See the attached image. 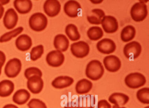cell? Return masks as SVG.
I'll use <instances>...</instances> for the list:
<instances>
[{"label":"cell","instance_id":"cell-1","mask_svg":"<svg viewBox=\"0 0 149 108\" xmlns=\"http://www.w3.org/2000/svg\"><path fill=\"white\" fill-rule=\"evenodd\" d=\"M104 72V68L102 63L96 59L91 61L87 64L85 70V74L87 77L93 81L100 79Z\"/></svg>","mask_w":149,"mask_h":108},{"label":"cell","instance_id":"cell-2","mask_svg":"<svg viewBox=\"0 0 149 108\" xmlns=\"http://www.w3.org/2000/svg\"><path fill=\"white\" fill-rule=\"evenodd\" d=\"M47 18L42 13H36L29 18V27L35 31H44L47 28Z\"/></svg>","mask_w":149,"mask_h":108},{"label":"cell","instance_id":"cell-3","mask_svg":"<svg viewBox=\"0 0 149 108\" xmlns=\"http://www.w3.org/2000/svg\"><path fill=\"white\" fill-rule=\"evenodd\" d=\"M146 80L145 77L139 72H133L128 74L125 79V85L132 89H138L145 85Z\"/></svg>","mask_w":149,"mask_h":108},{"label":"cell","instance_id":"cell-4","mask_svg":"<svg viewBox=\"0 0 149 108\" xmlns=\"http://www.w3.org/2000/svg\"><path fill=\"white\" fill-rule=\"evenodd\" d=\"M148 14L147 5L143 2H137L134 4L130 10V15L133 21L141 22L146 18Z\"/></svg>","mask_w":149,"mask_h":108},{"label":"cell","instance_id":"cell-5","mask_svg":"<svg viewBox=\"0 0 149 108\" xmlns=\"http://www.w3.org/2000/svg\"><path fill=\"white\" fill-rule=\"evenodd\" d=\"M22 67L21 61L19 59L14 58L9 60L6 64L5 73L8 77H16L20 72Z\"/></svg>","mask_w":149,"mask_h":108},{"label":"cell","instance_id":"cell-6","mask_svg":"<svg viewBox=\"0 0 149 108\" xmlns=\"http://www.w3.org/2000/svg\"><path fill=\"white\" fill-rule=\"evenodd\" d=\"M142 52V46L139 42L132 41L126 44L123 48V53L125 57L130 60L137 58Z\"/></svg>","mask_w":149,"mask_h":108},{"label":"cell","instance_id":"cell-7","mask_svg":"<svg viewBox=\"0 0 149 108\" xmlns=\"http://www.w3.org/2000/svg\"><path fill=\"white\" fill-rule=\"evenodd\" d=\"M90 51L89 46L83 41L73 43L70 46L71 53L77 58H83L88 56Z\"/></svg>","mask_w":149,"mask_h":108},{"label":"cell","instance_id":"cell-8","mask_svg":"<svg viewBox=\"0 0 149 108\" xmlns=\"http://www.w3.org/2000/svg\"><path fill=\"white\" fill-rule=\"evenodd\" d=\"M65 57L62 52L57 50L49 53L46 57V61L49 66L58 67L64 63Z\"/></svg>","mask_w":149,"mask_h":108},{"label":"cell","instance_id":"cell-9","mask_svg":"<svg viewBox=\"0 0 149 108\" xmlns=\"http://www.w3.org/2000/svg\"><path fill=\"white\" fill-rule=\"evenodd\" d=\"M27 85L28 89L32 93L39 94L43 90L44 82L40 76L34 75L28 79Z\"/></svg>","mask_w":149,"mask_h":108},{"label":"cell","instance_id":"cell-10","mask_svg":"<svg viewBox=\"0 0 149 108\" xmlns=\"http://www.w3.org/2000/svg\"><path fill=\"white\" fill-rule=\"evenodd\" d=\"M101 25L105 32L113 33L117 31L118 28V22L113 16H104L101 21Z\"/></svg>","mask_w":149,"mask_h":108},{"label":"cell","instance_id":"cell-11","mask_svg":"<svg viewBox=\"0 0 149 108\" xmlns=\"http://www.w3.org/2000/svg\"><path fill=\"white\" fill-rule=\"evenodd\" d=\"M19 20L18 14L13 8H9L5 13L3 24L8 30H12L16 26Z\"/></svg>","mask_w":149,"mask_h":108},{"label":"cell","instance_id":"cell-12","mask_svg":"<svg viewBox=\"0 0 149 108\" xmlns=\"http://www.w3.org/2000/svg\"><path fill=\"white\" fill-rule=\"evenodd\" d=\"M98 51L104 54H110L116 51V46L114 41L109 38H104L98 41L97 44Z\"/></svg>","mask_w":149,"mask_h":108},{"label":"cell","instance_id":"cell-13","mask_svg":"<svg viewBox=\"0 0 149 108\" xmlns=\"http://www.w3.org/2000/svg\"><path fill=\"white\" fill-rule=\"evenodd\" d=\"M44 12L49 17H54L61 12V5L57 0H47L43 5Z\"/></svg>","mask_w":149,"mask_h":108},{"label":"cell","instance_id":"cell-14","mask_svg":"<svg viewBox=\"0 0 149 108\" xmlns=\"http://www.w3.org/2000/svg\"><path fill=\"white\" fill-rule=\"evenodd\" d=\"M103 64L105 69L110 72H117L121 68V61L115 55H109L104 58Z\"/></svg>","mask_w":149,"mask_h":108},{"label":"cell","instance_id":"cell-15","mask_svg":"<svg viewBox=\"0 0 149 108\" xmlns=\"http://www.w3.org/2000/svg\"><path fill=\"white\" fill-rule=\"evenodd\" d=\"M81 9V5L75 1H69L65 3L63 8L65 14L72 18L77 17Z\"/></svg>","mask_w":149,"mask_h":108},{"label":"cell","instance_id":"cell-16","mask_svg":"<svg viewBox=\"0 0 149 108\" xmlns=\"http://www.w3.org/2000/svg\"><path fill=\"white\" fill-rule=\"evenodd\" d=\"M15 45L18 50L22 51H26L32 47V39L27 34H22L15 40Z\"/></svg>","mask_w":149,"mask_h":108},{"label":"cell","instance_id":"cell-17","mask_svg":"<svg viewBox=\"0 0 149 108\" xmlns=\"http://www.w3.org/2000/svg\"><path fill=\"white\" fill-rule=\"evenodd\" d=\"M74 79L69 76H59L52 82V85L56 89H63L70 86L74 83Z\"/></svg>","mask_w":149,"mask_h":108},{"label":"cell","instance_id":"cell-18","mask_svg":"<svg viewBox=\"0 0 149 108\" xmlns=\"http://www.w3.org/2000/svg\"><path fill=\"white\" fill-rule=\"evenodd\" d=\"M13 4L16 11L20 14H26L33 8V3L30 0H15Z\"/></svg>","mask_w":149,"mask_h":108},{"label":"cell","instance_id":"cell-19","mask_svg":"<svg viewBox=\"0 0 149 108\" xmlns=\"http://www.w3.org/2000/svg\"><path fill=\"white\" fill-rule=\"evenodd\" d=\"M69 44V40L63 34H58L55 36L54 39V44L55 48L61 52L66 51L68 50Z\"/></svg>","mask_w":149,"mask_h":108},{"label":"cell","instance_id":"cell-20","mask_svg":"<svg viewBox=\"0 0 149 108\" xmlns=\"http://www.w3.org/2000/svg\"><path fill=\"white\" fill-rule=\"evenodd\" d=\"M130 100L129 96L121 92L112 93L109 98V101L111 103L117 106H124L126 105Z\"/></svg>","mask_w":149,"mask_h":108},{"label":"cell","instance_id":"cell-21","mask_svg":"<svg viewBox=\"0 0 149 108\" xmlns=\"http://www.w3.org/2000/svg\"><path fill=\"white\" fill-rule=\"evenodd\" d=\"M31 95L25 89L18 90L14 94L13 100L14 103L19 105H22L27 103L30 99Z\"/></svg>","mask_w":149,"mask_h":108},{"label":"cell","instance_id":"cell-22","mask_svg":"<svg viewBox=\"0 0 149 108\" xmlns=\"http://www.w3.org/2000/svg\"><path fill=\"white\" fill-rule=\"evenodd\" d=\"M14 90V84L11 80L5 79L0 82V97L9 96Z\"/></svg>","mask_w":149,"mask_h":108},{"label":"cell","instance_id":"cell-23","mask_svg":"<svg viewBox=\"0 0 149 108\" xmlns=\"http://www.w3.org/2000/svg\"><path fill=\"white\" fill-rule=\"evenodd\" d=\"M93 87L91 81L86 79H83L77 83L75 86L76 92L79 95H84L88 93Z\"/></svg>","mask_w":149,"mask_h":108},{"label":"cell","instance_id":"cell-24","mask_svg":"<svg viewBox=\"0 0 149 108\" xmlns=\"http://www.w3.org/2000/svg\"><path fill=\"white\" fill-rule=\"evenodd\" d=\"M104 16L105 13L102 10L94 9L91 11V14L87 16V20L91 25H99Z\"/></svg>","mask_w":149,"mask_h":108},{"label":"cell","instance_id":"cell-25","mask_svg":"<svg viewBox=\"0 0 149 108\" xmlns=\"http://www.w3.org/2000/svg\"><path fill=\"white\" fill-rule=\"evenodd\" d=\"M136 30L132 25H128L124 27L121 33V39L124 42H128L132 40L136 36Z\"/></svg>","mask_w":149,"mask_h":108},{"label":"cell","instance_id":"cell-26","mask_svg":"<svg viewBox=\"0 0 149 108\" xmlns=\"http://www.w3.org/2000/svg\"><path fill=\"white\" fill-rule=\"evenodd\" d=\"M95 105V100L94 96L91 95L81 96L78 101L79 108H94Z\"/></svg>","mask_w":149,"mask_h":108},{"label":"cell","instance_id":"cell-27","mask_svg":"<svg viewBox=\"0 0 149 108\" xmlns=\"http://www.w3.org/2000/svg\"><path fill=\"white\" fill-rule=\"evenodd\" d=\"M65 33L71 41H75L81 38V35L76 26L73 24H69L66 26Z\"/></svg>","mask_w":149,"mask_h":108},{"label":"cell","instance_id":"cell-28","mask_svg":"<svg viewBox=\"0 0 149 108\" xmlns=\"http://www.w3.org/2000/svg\"><path fill=\"white\" fill-rule=\"evenodd\" d=\"M87 35L91 40L97 41L102 38L104 33L101 27L94 26L88 29L87 31Z\"/></svg>","mask_w":149,"mask_h":108},{"label":"cell","instance_id":"cell-29","mask_svg":"<svg viewBox=\"0 0 149 108\" xmlns=\"http://www.w3.org/2000/svg\"><path fill=\"white\" fill-rule=\"evenodd\" d=\"M24 28L22 27H19L11 31L6 33L0 37V43L8 42L13 38H15L23 32Z\"/></svg>","mask_w":149,"mask_h":108},{"label":"cell","instance_id":"cell-30","mask_svg":"<svg viewBox=\"0 0 149 108\" xmlns=\"http://www.w3.org/2000/svg\"><path fill=\"white\" fill-rule=\"evenodd\" d=\"M138 100L144 104H149V88L145 87L139 90L136 93Z\"/></svg>","mask_w":149,"mask_h":108},{"label":"cell","instance_id":"cell-31","mask_svg":"<svg viewBox=\"0 0 149 108\" xmlns=\"http://www.w3.org/2000/svg\"><path fill=\"white\" fill-rule=\"evenodd\" d=\"M44 53V46L42 45H39L33 47L30 53V59L33 61L38 60L41 57Z\"/></svg>","mask_w":149,"mask_h":108},{"label":"cell","instance_id":"cell-32","mask_svg":"<svg viewBox=\"0 0 149 108\" xmlns=\"http://www.w3.org/2000/svg\"><path fill=\"white\" fill-rule=\"evenodd\" d=\"M25 77L28 79L32 76L36 75L42 77V72L37 67H31L26 69L24 72Z\"/></svg>","mask_w":149,"mask_h":108},{"label":"cell","instance_id":"cell-33","mask_svg":"<svg viewBox=\"0 0 149 108\" xmlns=\"http://www.w3.org/2000/svg\"><path fill=\"white\" fill-rule=\"evenodd\" d=\"M29 108H47L46 104L40 99L33 98L28 104Z\"/></svg>","mask_w":149,"mask_h":108},{"label":"cell","instance_id":"cell-34","mask_svg":"<svg viewBox=\"0 0 149 108\" xmlns=\"http://www.w3.org/2000/svg\"><path fill=\"white\" fill-rule=\"evenodd\" d=\"M97 108H111V106L107 100L102 99L97 103Z\"/></svg>","mask_w":149,"mask_h":108},{"label":"cell","instance_id":"cell-35","mask_svg":"<svg viewBox=\"0 0 149 108\" xmlns=\"http://www.w3.org/2000/svg\"><path fill=\"white\" fill-rule=\"evenodd\" d=\"M10 2V1L8 0H0V20L4 15L5 12V8L3 7V5L8 4Z\"/></svg>","mask_w":149,"mask_h":108},{"label":"cell","instance_id":"cell-36","mask_svg":"<svg viewBox=\"0 0 149 108\" xmlns=\"http://www.w3.org/2000/svg\"><path fill=\"white\" fill-rule=\"evenodd\" d=\"M6 58L5 53L2 51H0V62L4 65L6 62Z\"/></svg>","mask_w":149,"mask_h":108},{"label":"cell","instance_id":"cell-37","mask_svg":"<svg viewBox=\"0 0 149 108\" xmlns=\"http://www.w3.org/2000/svg\"><path fill=\"white\" fill-rule=\"evenodd\" d=\"M3 108H19L18 106L12 104H8L5 105Z\"/></svg>","mask_w":149,"mask_h":108},{"label":"cell","instance_id":"cell-38","mask_svg":"<svg viewBox=\"0 0 149 108\" xmlns=\"http://www.w3.org/2000/svg\"><path fill=\"white\" fill-rule=\"evenodd\" d=\"M64 108H79L78 106H65Z\"/></svg>","mask_w":149,"mask_h":108},{"label":"cell","instance_id":"cell-39","mask_svg":"<svg viewBox=\"0 0 149 108\" xmlns=\"http://www.w3.org/2000/svg\"><path fill=\"white\" fill-rule=\"evenodd\" d=\"M4 66V65L2 63L0 62V76L1 75V70H2V66Z\"/></svg>","mask_w":149,"mask_h":108},{"label":"cell","instance_id":"cell-40","mask_svg":"<svg viewBox=\"0 0 149 108\" xmlns=\"http://www.w3.org/2000/svg\"><path fill=\"white\" fill-rule=\"evenodd\" d=\"M112 108H126L125 107H119L118 106H117V105H114L112 106Z\"/></svg>","mask_w":149,"mask_h":108},{"label":"cell","instance_id":"cell-41","mask_svg":"<svg viewBox=\"0 0 149 108\" xmlns=\"http://www.w3.org/2000/svg\"><path fill=\"white\" fill-rule=\"evenodd\" d=\"M144 108H149V105H148V106H146V107H145Z\"/></svg>","mask_w":149,"mask_h":108}]
</instances>
